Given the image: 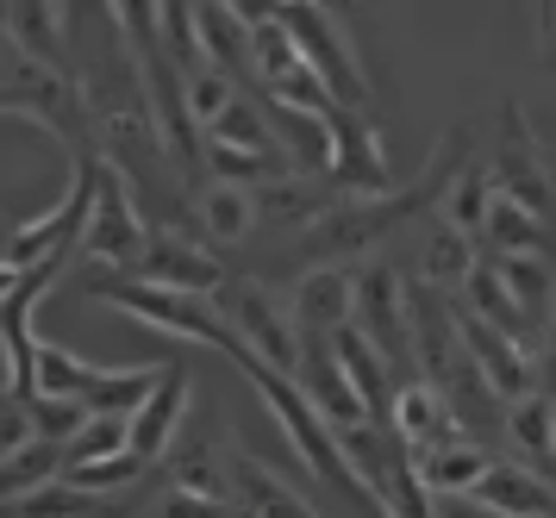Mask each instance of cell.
Instances as JSON below:
<instances>
[{
    "label": "cell",
    "instance_id": "6da1fadb",
    "mask_svg": "<svg viewBox=\"0 0 556 518\" xmlns=\"http://www.w3.org/2000/svg\"><path fill=\"white\" fill-rule=\"evenodd\" d=\"M488 175H494V194L506 206H519V213H531L538 225L556 231V163L551 150L538 144V131L526 125L519 100L501 106V144L488 150Z\"/></svg>",
    "mask_w": 556,
    "mask_h": 518
},
{
    "label": "cell",
    "instance_id": "7a4b0ae2",
    "mask_svg": "<svg viewBox=\"0 0 556 518\" xmlns=\"http://www.w3.org/2000/svg\"><path fill=\"white\" fill-rule=\"evenodd\" d=\"M281 25L294 31V45H301L306 70L326 81L331 106H344V113H363L369 106V70H363V56H356L351 31H344V13H331V7H276Z\"/></svg>",
    "mask_w": 556,
    "mask_h": 518
},
{
    "label": "cell",
    "instance_id": "3957f363",
    "mask_svg": "<svg viewBox=\"0 0 556 518\" xmlns=\"http://www.w3.org/2000/svg\"><path fill=\"white\" fill-rule=\"evenodd\" d=\"M213 313L231 325V338H244V344L269 363V369L281 375H301V331H294V319H288V300L269 288V281H256V275H231L226 288L213 294Z\"/></svg>",
    "mask_w": 556,
    "mask_h": 518
},
{
    "label": "cell",
    "instance_id": "277c9868",
    "mask_svg": "<svg viewBox=\"0 0 556 518\" xmlns=\"http://www.w3.org/2000/svg\"><path fill=\"white\" fill-rule=\"evenodd\" d=\"M356 331L381 350V363L394 369V381H419V356H413V319H406V281L388 256L356 263Z\"/></svg>",
    "mask_w": 556,
    "mask_h": 518
},
{
    "label": "cell",
    "instance_id": "5b68a950",
    "mask_svg": "<svg viewBox=\"0 0 556 518\" xmlns=\"http://www.w3.org/2000/svg\"><path fill=\"white\" fill-rule=\"evenodd\" d=\"M131 194H138V181H131L119 163L101 156V200H94V219H88V231H81V256H88L101 275H131L138 256H144L151 225H144V213H138Z\"/></svg>",
    "mask_w": 556,
    "mask_h": 518
},
{
    "label": "cell",
    "instance_id": "8992f818",
    "mask_svg": "<svg viewBox=\"0 0 556 518\" xmlns=\"http://www.w3.org/2000/svg\"><path fill=\"white\" fill-rule=\"evenodd\" d=\"M131 275L151 281V288H169V294H188V300H213L231 281V269L213 256V250L194 244V238H181V231H169V225H151L144 256H138Z\"/></svg>",
    "mask_w": 556,
    "mask_h": 518
},
{
    "label": "cell",
    "instance_id": "52a82bcc",
    "mask_svg": "<svg viewBox=\"0 0 556 518\" xmlns=\"http://www.w3.org/2000/svg\"><path fill=\"white\" fill-rule=\"evenodd\" d=\"M288 319L301 344H331L356 325V275L351 269H301L288 288Z\"/></svg>",
    "mask_w": 556,
    "mask_h": 518
},
{
    "label": "cell",
    "instance_id": "ba28073f",
    "mask_svg": "<svg viewBox=\"0 0 556 518\" xmlns=\"http://www.w3.org/2000/svg\"><path fill=\"white\" fill-rule=\"evenodd\" d=\"M331 188L344 200H381L388 194V144L363 113H331Z\"/></svg>",
    "mask_w": 556,
    "mask_h": 518
},
{
    "label": "cell",
    "instance_id": "9c48e42d",
    "mask_svg": "<svg viewBox=\"0 0 556 518\" xmlns=\"http://www.w3.org/2000/svg\"><path fill=\"white\" fill-rule=\"evenodd\" d=\"M294 381H301V394L313 400V413H319L331 431H356V425H369V406L356 400L351 375H344V363L331 356V344H306Z\"/></svg>",
    "mask_w": 556,
    "mask_h": 518
},
{
    "label": "cell",
    "instance_id": "30bf717a",
    "mask_svg": "<svg viewBox=\"0 0 556 518\" xmlns=\"http://www.w3.org/2000/svg\"><path fill=\"white\" fill-rule=\"evenodd\" d=\"M469 494L501 518H556V488L538 469H526V463H501L494 456V469L481 475Z\"/></svg>",
    "mask_w": 556,
    "mask_h": 518
},
{
    "label": "cell",
    "instance_id": "8fae6325",
    "mask_svg": "<svg viewBox=\"0 0 556 518\" xmlns=\"http://www.w3.org/2000/svg\"><path fill=\"white\" fill-rule=\"evenodd\" d=\"M181 413H188V369L181 363H169L163 369V381H156V394L138 406V419H131V456H144V463H163L169 456V444H176V425Z\"/></svg>",
    "mask_w": 556,
    "mask_h": 518
},
{
    "label": "cell",
    "instance_id": "7c38bea8",
    "mask_svg": "<svg viewBox=\"0 0 556 518\" xmlns=\"http://www.w3.org/2000/svg\"><path fill=\"white\" fill-rule=\"evenodd\" d=\"M469 425L456 419V406L431 381H406L401 400H394V438H401L406 450H431V444H451V438H463Z\"/></svg>",
    "mask_w": 556,
    "mask_h": 518
},
{
    "label": "cell",
    "instance_id": "4fadbf2b",
    "mask_svg": "<svg viewBox=\"0 0 556 518\" xmlns=\"http://www.w3.org/2000/svg\"><path fill=\"white\" fill-rule=\"evenodd\" d=\"M413 469H419V481H426L431 494H469L481 475L494 469V456H488V444H481L476 431H463L451 444L413 450Z\"/></svg>",
    "mask_w": 556,
    "mask_h": 518
},
{
    "label": "cell",
    "instance_id": "5bb4252c",
    "mask_svg": "<svg viewBox=\"0 0 556 518\" xmlns=\"http://www.w3.org/2000/svg\"><path fill=\"white\" fill-rule=\"evenodd\" d=\"M501 431H506V444H513V463H526V469H538L551 481V444H556V394L551 388L531 400H513L501 413Z\"/></svg>",
    "mask_w": 556,
    "mask_h": 518
},
{
    "label": "cell",
    "instance_id": "9a60e30c",
    "mask_svg": "<svg viewBox=\"0 0 556 518\" xmlns=\"http://www.w3.org/2000/svg\"><path fill=\"white\" fill-rule=\"evenodd\" d=\"M231 494L244 500V513L251 518H326L301 488H288L276 469H263L256 456H238L231 463Z\"/></svg>",
    "mask_w": 556,
    "mask_h": 518
},
{
    "label": "cell",
    "instance_id": "2e32d148",
    "mask_svg": "<svg viewBox=\"0 0 556 518\" xmlns=\"http://www.w3.org/2000/svg\"><path fill=\"white\" fill-rule=\"evenodd\" d=\"M476 263H481L476 238H463V231L444 225V219L426 225V244H419V281H431L438 294H463V281L476 275Z\"/></svg>",
    "mask_w": 556,
    "mask_h": 518
},
{
    "label": "cell",
    "instance_id": "e0dca14e",
    "mask_svg": "<svg viewBox=\"0 0 556 518\" xmlns=\"http://www.w3.org/2000/svg\"><path fill=\"white\" fill-rule=\"evenodd\" d=\"M194 219H201L206 244H244L256 231V194L251 188H226V181H201L194 188Z\"/></svg>",
    "mask_w": 556,
    "mask_h": 518
},
{
    "label": "cell",
    "instance_id": "ac0fdd59",
    "mask_svg": "<svg viewBox=\"0 0 556 518\" xmlns=\"http://www.w3.org/2000/svg\"><path fill=\"white\" fill-rule=\"evenodd\" d=\"M63 20H70L63 7H7V31H13L20 56H26V63H38V70L70 75V81H76L70 56H63Z\"/></svg>",
    "mask_w": 556,
    "mask_h": 518
},
{
    "label": "cell",
    "instance_id": "d6986e66",
    "mask_svg": "<svg viewBox=\"0 0 556 518\" xmlns=\"http://www.w3.org/2000/svg\"><path fill=\"white\" fill-rule=\"evenodd\" d=\"M194 31H201V56L219 75L231 81L251 75V31L238 20V7H194Z\"/></svg>",
    "mask_w": 556,
    "mask_h": 518
},
{
    "label": "cell",
    "instance_id": "ffe728a7",
    "mask_svg": "<svg viewBox=\"0 0 556 518\" xmlns=\"http://www.w3.org/2000/svg\"><path fill=\"white\" fill-rule=\"evenodd\" d=\"M494 175H488V156H469L463 169H456L451 194H444V206H438V219L456 225L463 238H481V225H488V213H494Z\"/></svg>",
    "mask_w": 556,
    "mask_h": 518
},
{
    "label": "cell",
    "instance_id": "44dd1931",
    "mask_svg": "<svg viewBox=\"0 0 556 518\" xmlns=\"http://www.w3.org/2000/svg\"><path fill=\"white\" fill-rule=\"evenodd\" d=\"M206 144H231V150H256V156H288V144L276 138V119L263 100H238L219 125H206Z\"/></svg>",
    "mask_w": 556,
    "mask_h": 518
},
{
    "label": "cell",
    "instance_id": "7402d4cb",
    "mask_svg": "<svg viewBox=\"0 0 556 518\" xmlns=\"http://www.w3.org/2000/svg\"><path fill=\"white\" fill-rule=\"evenodd\" d=\"M126 450H131V419H119V413H88V425L76 431V444L63 450V469L106 463V456H126Z\"/></svg>",
    "mask_w": 556,
    "mask_h": 518
},
{
    "label": "cell",
    "instance_id": "603a6c76",
    "mask_svg": "<svg viewBox=\"0 0 556 518\" xmlns=\"http://www.w3.org/2000/svg\"><path fill=\"white\" fill-rule=\"evenodd\" d=\"M188 81V113H194V125H201V138H206V125H219L244 100V88L231 81V75H219L213 63H201V70H188L181 75Z\"/></svg>",
    "mask_w": 556,
    "mask_h": 518
},
{
    "label": "cell",
    "instance_id": "cb8c5ba5",
    "mask_svg": "<svg viewBox=\"0 0 556 518\" xmlns=\"http://www.w3.org/2000/svg\"><path fill=\"white\" fill-rule=\"evenodd\" d=\"M63 481H76L81 494H131V488H144L151 481V463L144 456H106V463H81V469H63Z\"/></svg>",
    "mask_w": 556,
    "mask_h": 518
},
{
    "label": "cell",
    "instance_id": "d4e9b609",
    "mask_svg": "<svg viewBox=\"0 0 556 518\" xmlns=\"http://www.w3.org/2000/svg\"><path fill=\"white\" fill-rule=\"evenodd\" d=\"M176 494H201V500H231V481L219 469V450L213 444H188L176 456V475H169Z\"/></svg>",
    "mask_w": 556,
    "mask_h": 518
},
{
    "label": "cell",
    "instance_id": "484cf974",
    "mask_svg": "<svg viewBox=\"0 0 556 518\" xmlns=\"http://www.w3.org/2000/svg\"><path fill=\"white\" fill-rule=\"evenodd\" d=\"M26 444H38V438H31V406L0 394V463H13Z\"/></svg>",
    "mask_w": 556,
    "mask_h": 518
},
{
    "label": "cell",
    "instance_id": "4316f807",
    "mask_svg": "<svg viewBox=\"0 0 556 518\" xmlns=\"http://www.w3.org/2000/svg\"><path fill=\"white\" fill-rule=\"evenodd\" d=\"M151 518H226V500H201V494H169L151 506Z\"/></svg>",
    "mask_w": 556,
    "mask_h": 518
},
{
    "label": "cell",
    "instance_id": "83f0119b",
    "mask_svg": "<svg viewBox=\"0 0 556 518\" xmlns=\"http://www.w3.org/2000/svg\"><path fill=\"white\" fill-rule=\"evenodd\" d=\"M531 31H538V70L556 75V7H531Z\"/></svg>",
    "mask_w": 556,
    "mask_h": 518
},
{
    "label": "cell",
    "instance_id": "f1b7e54d",
    "mask_svg": "<svg viewBox=\"0 0 556 518\" xmlns=\"http://www.w3.org/2000/svg\"><path fill=\"white\" fill-rule=\"evenodd\" d=\"M431 518H501V513H488L476 494H431Z\"/></svg>",
    "mask_w": 556,
    "mask_h": 518
},
{
    "label": "cell",
    "instance_id": "f546056e",
    "mask_svg": "<svg viewBox=\"0 0 556 518\" xmlns=\"http://www.w3.org/2000/svg\"><path fill=\"white\" fill-rule=\"evenodd\" d=\"M13 288H20V269H13V263H0V306H7V294H13Z\"/></svg>",
    "mask_w": 556,
    "mask_h": 518
},
{
    "label": "cell",
    "instance_id": "4dcf8cb0",
    "mask_svg": "<svg viewBox=\"0 0 556 518\" xmlns=\"http://www.w3.org/2000/svg\"><path fill=\"white\" fill-rule=\"evenodd\" d=\"M7 244H13V225L0 219V263H7Z\"/></svg>",
    "mask_w": 556,
    "mask_h": 518
},
{
    "label": "cell",
    "instance_id": "1f68e13d",
    "mask_svg": "<svg viewBox=\"0 0 556 518\" xmlns=\"http://www.w3.org/2000/svg\"><path fill=\"white\" fill-rule=\"evenodd\" d=\"M544 344H551V350H556V313H551V331H544Z\"/></svg>",
    "mask_w": 556,
    "mask_h": 518
},
{
    "label": "cell",
    "instance_id": "d6a6232c",
    "mask_svg": "<svg viewBox=\"0 0 556 518\" xmlns=\"http://www.w3.org/2000/svg\"><path fill=\"white\" fill-rule=\"evenodd\" d=\"M551 481H556V444H551Z\"/></svg>",
    "mask_w": 556,
    "mask_h": 518
},
{
    "label": "cell",
    "instance_id": "836d02e7",
    "mask_svg": "<svg viewBox=\"0 0 556 518\" xmlns=\"http://www.w3.org/2000/svg\"><path fill=\"white\" fill-rule=\"evenodd\" d=\"M551 488H556V481H551Z\"/></svg>",
    "mask_w": 556,
    "mask_h": 518
}]
</instances>
